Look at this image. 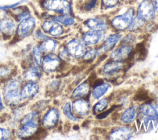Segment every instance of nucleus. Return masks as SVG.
<instances>
[{"label": "nucleus", "mask_w": 158, "mask_h": 140, "mask_svg": "<svg viewBox=\"0 0 158 140\" xmlns=\"http://www.w3.org/2000/svg\"><path fill=\"white\" fill-rule=\"evenodd\" d=\"M43 6L46 9L64 15L69 14L71 12L70 4L66 0H45Z\"/></svg>", "instance_id": "7ed1b4c3"}, {"label": "nucleus", "mask_w": 158, "mask_h": 140, "mask_svg": "<svg viewBox=\"0 0 158 140\" xmlns=\"http://www.w3.org/2000/svg\"><path fill=\"white\" fill-rule=\"evenodd\" d=\"M43 49L41 46H37L34 47L33 52L34 59L37 64H41L42 61L43 55Z\"/></svg>", "instance_id": "cd10ccee"}, {"label": "nucleus", "mask_w": 158, "mask_h": 140, "mask_svg": "<svg viewBox=\"0 0 158 140\" xmlns=\"http://www.w3.org/2000/svg\"><path fill=\"white\" fill-rule=\"evenodd\" d=\"M38 90V86L35 83L26 84L20 92L21 97L29 98L36 94Z\"/></svg>", "instance_id": "a211bd4d"}, {"label": "nucleus", "mask_w": 158, "mask_h": 140, "mask_svg": "<svg viewBox=\"0 0 158 140\" xmlns=\"http://www.w3.org/2000/svg\"><path fill=\"white\" fill-rule=\"evenodd\" d=\"M2 106V104H1V97H0V108Z\"/></svg>", "instance_id": "58836bf2"}, {"label": "nucleus", "mask_w": 158, "mask_h": 140, "mask_svg": "<svg viewBox=\"0 0 158 140\" xmlns=\"http://www.w3.org/2000/svg\"><path fill=\"white\" fill-rule=\"evenodd\" d=\"M35 36L37 39H41V40H45V39H47L48 38V36H46L44 33H43L40 30H37L35 32Z\"/></svg>", "instance_id": "c9c22d12"}, {"label": "nucleus", "mask_w": 158, "mask_h": 140, "mask_svg": "<svg viewBox=\"0 0 158 140\" xmlns=\"http://www.w3.org/2000/svg\"><path fill=\"white\" fill-rule=\"evenodd\" d=\"M57 45V43L55 40L46 39L43 43L41 46L44 51L51 52H53L56 49Z\"/></svg>", "instance_id": "a878e982"}, {"label": "nucleus", "mask_w": 158, "mask_h": 140, "mask_svg": "<svg viewBox=\"0 0 158 140\" xmlns=\"http://www.w3.org/2000/svg\"><path fill=\"white\" fill-rule=\"evenodd\" d=\"M38 115L36 112L27 114L22 120L17 130V135L20 138H27L33 134L38 125Z\"/></svg>", "instance_id": "f257e3e1"}, {"label": "nucleus", "mask_w": 158, "mask_h": 140, "mask_svg": "<svg viewBox=\"0 0 158 140\" xmlns=\"http://www.w3.org/2000/svg\"><path fill=\"white\" fill-rule=\"evenodd\" d=\"M89 91V87L88 84L85 82L80 84L73 92L72 93V97L74 98L79 97L83 96L84 95L86 94Z\"/></svg>", "instance_id": "b1692460"}, {"label": "nucleus", "mask_w": 158, "mask_h": 140, "mask_svg": "<svg viewBox=\"0 0 158 140\" xmlns=\"http://www.w3.org/2000/svg\"><path fill=\"white\" fill-rule=\"evenodd\" d=\"M59 117V112L56 109H50L44 116L43 120V126L45 128L53 127L57 123Z\"/></svg>", "instance_id": "ddd939ff"}, {"label": "nucleus", "mask_w": 158, "mask_h": 140, "mask_svg": "<svg viewBox=\"0 0 158 140\" xmlns=\"http://www.w3.org/2000/svg\"><path fill=\"white\" fill-rule=\"evenodd\" d=\"M109 84L107 83H102L99 85L96 86L93 91V96L94 99H98L102 96L109 89Z\"/></svg>", "instance_id": "4be33fe9"}, {"label": "nucleus", "mask_w": 158, "mask_h": 140, "mask_svg": "<svg viewBox=\"0 0 158 140\" xmlns=\"http://www.w3.org/2000/svg\"><path fill=\"white\" fill-rule=\"evenodd\" d=\"M144 21L140 19L139 17L136 16L134 19L132 20L130 25L128 27V29L130 31H135L140 28L144 24Z\"/></svg>", "instance_id": "bb28decb"}, {"label": "nucleus", "mask_w": 158, "mask_h": 140, "mask_svg": "<svg viewBox=\"0 0 158 140\" xmlns=\"http://www.w3.org/2000/svg\"><path fill=\"white\" fill-rule=\"evenodd\" d=\"M131 48L128 46H123L114 50L110 54V59L113 61L122 62L128 57L131 52Z\"/></svg>", "instance_id": "9d476101"}, {"label": "nucleus", "mask_w": 158, "mask_h": 140, "mask_svg": "<svg viewBox=\"0 0 158 140\" xmlns=\"http://www.w3.org/2000/svg\"><path fill=\"white\" fill-rule=\"evenodd\" d=\"M63 112L66 115V117L69 118L70 120L72 121H77V118H75L72 113L71 112V107H70V104L69 102H67L64 107V109H63Z\"/></svg>", "instance_id": "7c9ffc66"}, {"label": "nucleus", "mask_w": 158, "mask_h": 140, "mask_svg": "<svg viewBox=\"0 0 158 140\" xmlns=\"http://www.w3.org/2000/svg\"><path fill=\"white\" fill-rule=\"evenodd\" d=\"M20 82L16 79H11L6 83L4 88V96L7 101L12 104H18L21 95L19 92Z\"/></svg>", "instance_id": "f03ea898"}, {"label": "nucleus", "mask_w": 158, "mask_h": 140, "mask_svg": "<svg viewBox=\"0 0 158 140\" xmlns=\"http://www.w3.org/2000/svg\"><path fill=\"white\" fill-rule=\"evenodd\" d=\"M118 1L119 0H102V2L103 5L106 7L112 8L117 4Z\"/></svg>", "instance_id": "72a5a7b5"}, {"label": "nucleus", "mask_w": 158, "mask_h": 140, "mask_svg": "<svg viewBox=\"0 0 158 140\" xmlns=\"http://www.w3.org/2000/svg\"><path fill=\"white\" fill-rule=\"evenodd\" d=\"M136 106H132L126 109L122 115L121 120L123 123H131L132 122L136 116Z\"/></svg>", "instance_id": "412c9836"}, {"label": "nucleus", "mask_w": 158, "mask_h": 140, "mask_svg": "<svg viewBox=\"0 0 158 140\" xmlns=\"http://www.w3.org/2000/svg\"><path fill=\"white\" fill-rule=\"evenodd\" d=\"M97 0H81V7L86 11L91 10L96 5Z\"/></svg>", "instance_id": "c756f323"}, {"label": "nucleus", "mask_w": 158, "mask_h": 140, "mask_svg": "<svg viewBox=\"0 0 158 140\" xmlns=\"http://www.w3.org/2000/svg\"><path fill=\"white\" fill-rule=\"evenodd\" d=\"M103 38L101 31L91 30L85 33L83 35V41L88 45H93L99 43Z\"/></svg>", "instance_id": "f8f14e48"}, {"label": "nucleus", "mask_w": 158, "mask_h": 140, "mask_svg": "<svg viewBox=\"0 0 158 140\" xmlns=\"http://www.w3.org/2000/svg\"><path fill=\"white\" fill-rule=\"evenodd\" d=\"M97 54V52L94 49H91L88 52H86L84 54V59L86 60H91L93 59Z\"/></svg>", "instance_id": "2f4dec72"}, {"label": "nucleus", "mask_w": 158, "mask_h": 140, "mask_svg": "<svg viewBox=\"0 0 158 140\" xmlns=\"http://www.w3.org/2000/svg\"><path fill=\"white\" fill-rule=\"evenodd\" d=\"M123 67V64L122 62L113 61L111 62H109L106 64L103 68L104 72L106 73H112L115 71H117Z\"/></svg>", "instance_id": "5701e85b"}, {"label": "nucleus", "mask_w": 158, "mask_h": 140, "mask_svg": "<svg viewBox=\"0 0 158 140\" xmlns=\"http://www.w3.org/2000/svg\"><path fill=\"white\" fill-rule=\"evenodd\" d=\"M153 5L155 9V10L158 12V0H154L153 1Z\"/></svg>", "instance_id": "4c0bfd02"}, {"label": "nucleus", "mask_w": 158, "mask_h": 140, "mask_svg": "<svg viewBox=\"0 0 158 140\" xmlns=\"http://www.w3.org/2000/svg\"><path fill=\"white\" fill-rule=\"evenodd\" d=\"M35 27V20L33 17H28L20 22L17 28V33L20 37L28 36Z\"/></svg>", "instance_id": "6e6552de"}, {"label": "nucleus", "mask_w": 158, "mask_h": 140, "mask_svg": "<svg viewBox=\"0 0 158 140\" xmlns=\"http://www.w3.org/2000/svg\"><path fill=\"white\" fill-rule=\"evenodd\" d=\"M122 35L120 33L117 34H113L109 36L105 40L103 49L104 51H109L112 50L116 44L119 41V40L121 39Z\"/></svg>", "instance_id": "6ab92c4d"}, {"label": "nucleus", "mask_w": 158, "mask_h": 140, "mask_svg": "<svg viewBox=\"0 0 158 140\" xmlns=\"http://www.w3.org/2000/svg\"><path fill=\"white\" fill-rule=\"evenodd\" d=\"M137 13V16L144 22L154 19L155 16V9L152 2L150 0L143 1L138 8Z\"/></svg>", "instance_id": "39448f33"}, {"label": "nucleus", "mask_w": 158, "mask_h": 140, "mask_svg": "<svg viewBox=\"0 0 158 140\" xmlns=\"http://www.w3.org/2000/svg\"><path fill=\"white\" fill-rule=\"evenodd\" d=\"M67 50L69 54L74 57L83 56L86 52L85 45L83 41L78 39L70 41L67 44Z\"/></svg>", "instance_id": "423d86ee"}, {"label": "nucleus", "mask_w": 158, "mask_h": 140, "mask_svg": "<svg viewBox=\"0 0 158 140\" xmlns=\"http://www.w3.org/2000/svg\"><path fill=\"white\" fill-rule=\"evenodd\" d=\"M15 27V25L14 21L10 19L6 18L0 21V30L5 35L10 36L12 35L14 32Z\"/></svg>", "instance_id": "dca6fc26"}, {"label": "nucleus", "mask_w": 158, "mask_h": 140, "mask_svg": "<svg viewBox=\"0 0 158 140\" xmlns=\"http://www.w3.org/2000/svg\"><path fill=\"white\" fill-rule=\"evenodd\" d=\"M41 76V71L39 67L33 64L28 70L24 73V77L26 80L29 81H35L38 79Z\"/></svg>", "instance_id": "aec40b11"}, {"label": "nucleus", "mask_w": 158, "mask_h": 140, "mask_svg": "<svg viewBox=\"0 0 158 140\" xmlns=\"http://www.w3.org/2000/svg\"><path fill=\"white\" fill-rule=\"evenodd\" d=\"M139 115L145 122L158 120V113L154 107L148 103L143 104L139 109Z\"/></svg>", "instance_id": "0eeeda50"}, {"label": "nucleus", "mask_w": 158, "mask_h": 140, "mask_svg": "<svg viewBox=\"0 0 158 140\" xmlns=\"http://www.w3.org/2000/svg\"><path fill=\"white\" fill-rule=\"evenodd\" d=\"M108 105V101L107 99L104 98L100 100L98 103H96L94 107H93V111L95 113H99L104 110Z\"/></svg>", "instance_id": "c85d7f7f"}, {"label": "nucleus", "mask_w": 158, "mask_h": 140, "mask_svg": "<svg viewBox=\"0 0 158 140\" xmlns=\"http://www.w3.org/2000/svg\"><path fill=\"white\" fill-rule=\"evenodd\" d=\"M60 65V60L57 56L54 54H49L44 57L43 61V68L48 73L54 72Z\"/></svg>", "instance_id": "1a4fd4ad"}, {"label": "nucleus", "mask_w": 158, "mask_h": 140, "mask_svg": "<svg viewBox=\"0 0 158 140\" xmlns=\"http://www.w3.org/2000/svg\"><path fill=\"white\" fill-rule=\"evenodd\" d=\"M86 25L88 27L92 29L93 30L102 31L105 30L107 25L106 22L101 19H90L86 22Z\"/></svg>", "instance_id": "f3484780"}, {"label": "nucleus", "mask_w": 158, "mask_h": 140, "mask_svg": "<svg viewBox=\"0 0 158 140\" xmlns=\"http://www.w3.org/2000/svg\"><path fill=\"white\" fill-rule=\"evenodd\" d=\"M53 20L59 22L60 23H62L64 25H72L75 22V20L72 17L68 16L67 15L56 16V17H54Z\"/></svg>", "instance_id": "393cba45"}, {"label": "nucleus", "mask_w": 158, "mask_h": 140, "mask_svg": "<svg viewBox=\"0 0 158 140\" xmlns=\"http://www.w3.org/2000/svg\"><path fill=\"white\" fill-rule=\"evenodd\" d=\"M73 108L75 112L80 115H86L89 110V104L83 99H79L73 104Z\"/></svg>", "instance_id": "2eb2a0df"}, {"label": "nucleus", "mask_w": 158, "mask_h": 140, "mask_svg": "<svg viewBox=\"0 0 158 140\" xmlns=\"http://www.w3.org/2000/svg\"><path fill=\"white\" fill-rule=\"evenodd\" d=\"M134 14L133 9H129L124 14L115 17L112 21V26L118 30H124L128 28Z\"/></svg>", "instance_id": "20e7f679"}, {"label": "nucleus", "mask_w": 158, "mask_h": 140, "mask_svg": "<svg viewBox=\"0 0 158 140\" xmlns=\"http://www.w3.org/2000/svg\"><path fill=\"white\" fill-rule=\"evenodd\" d=\"M10 72V70L7 67H0V78H6Z\"/></svg>", "instance_id": "f704fd0d"}, {"label": "nucleus", "mask_w": 158, "mask_h": 140, "mask_svg": "<svg viewBox=\"0 0 158 140\" xmlns=\"http://www.w3.org/2000/svg\"><path fill=\"white\" fill-rule=\"evenodd\" d=\"M10 136V132L8 130L0 128V139H9Z\"/></svg>", "instance_id": "473e14b6"}, {"label": "nucleus", "mask_w": 158, "mask_h": 140, "mask_svg": "<svg viewBox=\"0 0 158 140\" xmlns=\"http://www.w3.org/2000/svg\"><path fill=\"white\" fill-rule=\"evenodd\" d=\"M42 28L44 32L49 33L53 36H57L60 35L63 32V28L61 25L55 22L46 21L43 25Z\"/></svg>", "instance_id": "9b49d317"}, {"label": "nucleus", "mask_w": 158, "mask_h": 140, "mask_svg": "<svg viewBox=\"0 0 158 140\" xmlns=\"http://www.w3.org/2000/svg\"><path fill=\"white\" fill-rule=\"evenodd\" d=\"M20 3V2H17L15 4H12V5H10V6H1L0 7V9H10V8H13L14 7L16 6L17 5L19 4Z\"/></svg>", "instance_id": "e433bc0d"}, {"label": "nucleus", "mask_w": 158, "mask_h": 140, "mask_svg": "<svg viewBox=\"0 0 158 140\" xmlns=\"http://www.w3.org/2000/svg\"><path fill=\"white\" fill-rule=\"evenodd\" d=\"M133 135V131L128 127H120L114 130L110 134L112 139H128Z\"/></svg>", "instance_id": "4468645a"}]
</instances>
